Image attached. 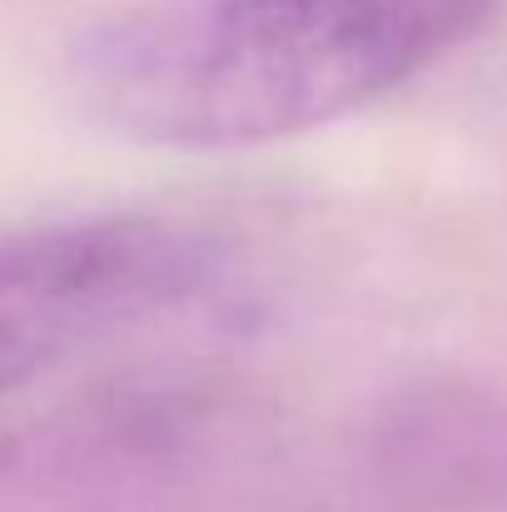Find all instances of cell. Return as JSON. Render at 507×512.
Here are the masks:
<instances>
[{
	"label": "cell",
	"instance_id": "6da1fadb",
	"mask_svg": "<svg viewBox=\"0 0 507 512\" xmlns=\"http://www.w3.org/2000/svg\"><path fill=\"white\" fill-rule=\"evenodd\" d=\"M488 15L493 0H145L70 35L60 95L135 150H259L388 100Z\"/></svg>",
	"mask_w": 507,
	"mask_h": 512
},
{
	"label": "cell",
	"instance_id": "7a4b0ae2",
	"mask_svg": "<svg viewBox=\"0 0 507 512\" xmlns=\"http://www.w3.org/2000/svg\"><path fill=\"white\" fill-rule=\"evenodd\" d=\"M224 244L160 209H115L0 234V398L45 378L219 274Z\"/></svg>",
	"mask_w": 507,
	"mask_h": 512
},
{
	"label": "cell",
	"instance_id": "3957f363",
	"mask_svg": "<svg viewBox=\"0 0 507 512\" xmlns=\"http://www.w3.org/2000/svg\"><path fill=\"white\" fill-rule=\"evenodd\" d=\"M373 478L413 512H473L507 498V403L463 378L403 383L368 433Z\"/></svg>",
	"mask_w": 507,
	"mask_h": 512
}]
</instances>
